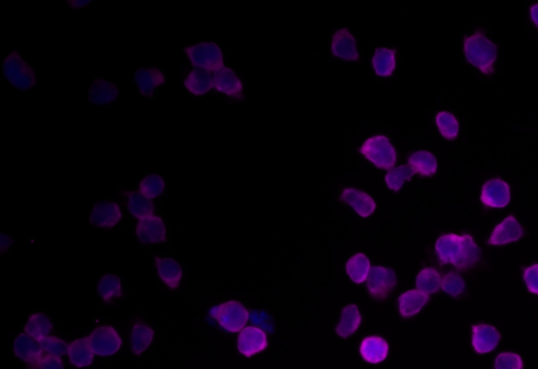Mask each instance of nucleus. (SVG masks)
<instances>
[{
  "label": "nucleus",
  "instance_id": "nucleus-1",
  "mask_svg": "<svg viewBox=\"0 0 538 369\" xmlns=\"http://www.w3.org/2000/svg\"><path fill=\"white\" fill-rule=\"evenodd\" d=\"M435 251L440 264H452L459 270L473 268L482 257V251L473 237L468 234L442 235L436 241Z\"/></svg>",
  "mask_w": 538,
  "mask_h": 369
},
{
  "label": "nucleus",
  "instance_id": "nucleus-2",
  "mask_svg": "<svg viewBox=\"0 0 538 369\" xmlns=\"http://www.w3.org/2000/svg\"><path fill=\"white\" fill-rule=\"evenodd\" d=\"M466 60L486 76L494 73V65L499 58V48L484 34L476 32L464 42Z\"/></svg>",
  "mask_w": 538,
  "mask_h": 369
},
{
  "label": "nucleus",
  "instance_id": "nucleus-3",
  "mask_svg": "<svg viewBox=\"0 0 538 369\" xmlns=\"http://www.w3.org/2000/svg\"><path fill=\"white\" fill-rule=\"evenodd\" d=\"M2 72L11 86L19 92H27L37 83L35 72L16 51L4 59Z\"/></svg>",
  "mask_w": 538,
  "mask_h": 369
},
{
  "label": "nucleus",
  "instance_id": "nucleus-4",
  "mask_svg": "<svg viewBox=\"0 0 538 369\" xmlns=\"http://www.w3.org/2000/svg\"><path fill=\"white\" fill-rule=\"evenodd\" d=\"M361 154L379 169L391 170L398 160L397 150L383 135L368 137L360 148Z\"/></svg>",
  "mask_w": 538,
  "mask_h": 369
},
{
  "label": "nucleus",
  "instance_id": "nucleus-5",
  "mask_svg": "<svg viewBox=\"0 0 538 369\" xmlns=\"http://www.w3.org/2000/svg\"><path fill=\"white\" fill-rule=\"evenodd\" d=\"M211 315L223 330L230 333L241 332L245 328L249 318L247 307L236 300L216 305L211 309Z\"/></svg>",
  "mask_w": 538,
  "mask_h": 369
},
{
  "label": "nucleus",
  "instance_id": "nucleus-6",
  "mask_svg": "<svg viewBox=\"0 0 538 369\" xmlns=\"http://www.w3.org/2000/svg\"><path fill=\"white\" fill-rule=\"evenodd\" d=\"M184 51L192 65L198 69L216 73L224 67L223 52L215 42H200Z\"/></svg>",
  "mask_w": 538,
  "mask_h": 369
},
{
  "label": "nucleus",
  "instance_id": "nucleus-7",
  "mask_svg": "<svg viewBox=\"0 0 538 369\" xmlns=\"http://www.w3.org/2000/svg\"><path fill=\"white\" fill-rule=\"evenodd\" d=\"M86 339L93 353L99 357L115 355L122 347V337L115 328L109 326H99Z\"/></svg>",
  "mask_w": 538,
  "mask_h": 369
},
{
  "label": "nucleus",
  "instance_id": "nucleus-8",
  "mask_svg": "<svg viewBox=\"0 0 538 369\" xmlns=\"http://www.w3.org/2000/svg\"><path fill=\"white\" fill-rule=\"evenodd\" d=\"M395 286H397V275L393 269L383 266L372 268L367 279V288L369 294L374 298H387Z\"/></svg>",
  "mask_w": 538,
  "mask_h": 369
},
{
  "label": "nucleus",
  "instance_id": "nucleus-9",
  "mask_svg": "<svg viewBox=\"0 0 538 369\" xmlns=\"http://www.w3.org/2000/svg\"><path fill=\"white\" fill-rule=\"evenodd\" d=\"M511 201V191L507 182L501 179L488 180L483 184L480 193V201L486 207L501 208L507 207Z\"/></svg>",
  "mask_w": 538,
  "mask_h": 369
},
{
  "label": "nucleus",
  "instance_id": "nucleus-10",
  "mask_svg": "<svg viewBox=\"0 0 538 369\" xmlns=\"http://www.w3.org/2000/svg\"><path fill=\"white\" fill-rule=\"evenodd\" d=\"M268 347V336L255 326L243 328L238 337V349L247 358L265 351Z\"/></svg>",
  "mask_w": 538,
  "mask_h": 369
},
{
  "label": "nucleus",
  "instance_id": "nucleus-11",
  "mask_svg": "<svg viewBox=\"0 0 538 369\" xmlns=\"http://www.w3.org/2000/svg\"><path fill=\"white\" fill-rule=\"evenodd\" d=\"M524 235V229L516 216L509 215L493 229L488 243L490 246H505L520 241Z\"/></svg>",
  "mask_w": 538,
  "mask_h": 369
},
{
  "label": "nucleus",
  "instance_id": "nucleus-12",
  "mask_svg": "<svg viewBox=\"0 0 538 369\" xmlns=\"http://www.w3.org/2000/svg\"><path fill=\"white\" fill-rule=\"evenodd\" d=\"M332 53L336 58L346 61L359 60L360 54L357 41L348 29H340L334 34L332 40Z\"/></svg>",
  "mask_w": 538,
  "mask_h": 369
},
{
  "label": "nucleus",
  "instance_id": "nucleus-13",
  "mask_svg": "<svg viewBox=\"0 0 538 369\" xmlns=\"http://www.w3.org/2000/svg\"><path fill=\"white\" fill-rule=\"evenodd\" d=\"M136 234L144 243H159L166 241V228L162 218L158 215L140 220L136 227Z\"/></svg>",
  "mask_w": 538,
  "mask_h": 369
},
{
  "label": "nucleus",
  "instance_id": "nucleus-14",
  "mask_svg": "<svg viewBox=\"0 0 538 369\" xmlns=\"http://www.w3.org/2000/svg\"><path fill=\"white\" fill-rule=\"evenodd\" d=\"M90 218L91 222L99 228H114L122 220V212L115 201H100L93 208Z\"/></svg>",
  "mask_w": 538,
  "mask_h": 369
},
{
  "label": "nucleus",
  "instance_id": "nucleus-15",
  "mask_svg": "<svg viewBox=\"0 0 538 369\" xmlns=\"http://www.w3.org/2000/svg\"><path fill=\"white\" fill-rule=\"evenodd\" d=\"M501 340L499 330L488 324L472 326V347L476 353L484 355L497 349Z\"/></svg>",
  "mask_w": 538,
  "mask_h": 369
},
{
  "label": "nucleus",
  "instance_id": "nucleus-16",
  "mask_svg": "<svg viewBox=\"0 0 538 369\" xmlns=\"http://www.w3.org/2000/svg\"><path fill=\"white\" fill-rule=\"evenodd\" d=\"M341 199L350 206L361 217H369L376 210V201L368 193L357 188H345L341 194Z\"/></svg>",
  "mask_w": 538,
  "mask_h": 369
},
{
  "label": "nucleus",
  "instance_id": "nucleus-17",
  "mask_svg": "<svg viewBox=\"0 0 538 369\" xmlns=\"http://www.w3.org/2000/svg\"><path fill=\"white\" fill-rule=\"evenodd\" d=\"M214 88L218 92L240 99L243 95V83L234 69L230 67H222L219 71L213 74Z\"/></svg>",
  "mask_w": 538,
  "mask_h": 369
},
{
  "label": "nucleus",
  "instance_id": "nucleus-18",
  "mask_svg": "<svg viewBox=\"0 0 538 369\" xmlns=\"http://www.w3.org/2000/svg\"><path fill=\"white\" fill-rule=\"evenodd\" d=\"M88 101L96 106H105L117 101L119 98V88L109 80L98 79L93 81L88 90Z\"/></svg>",
  "mask_w": 538,
  "mask_h": 369
},
{
  "label": "nucleus",
  "instance_id": "nucleus-19",
  "mask_svg": "<svg viewBox=\"0 0 538 369\" xmlns=\"http://www.w3.org/2000/svg\"><path fill=\"white\" fill-rule=\"evenodd\" d=\"M362 358L370 364L382 363L389 353V345L384 338L378 336L366 337L360 347Z\"/></svg>",
  "mask_w": 538,
  "mask_h": 369
},
{
  "label": "nucleus",
  "instance_id": "nucleus-20",
  "mask_svg": "<svg viewBox=\"0 0 538 369\" xmlns=\"http://www.w3.org/2000/svg\"><path fill=\"white\" fill-rule=\"evenodd\" d=\"M13 349L16 357L29 365L35 364L44 356L39 342L27 334H20L15 339Z\"/></svg>",
  "mask_w": 538,
  "mask_h": 369
},
{
  "label": "nucleus",
  "instance_id": "nucleus-21",
  "mask_svg": "<svg viewBox=\"0 0 538 369\" xmlns=\"http://www.w3.org/2000/svg\"><path fill=\"white\" fill-rule=\"evenodd\" d=\"M135 81L141 95L150 97L165 83V75L156 67L140 69L135 73Z\"/></svg>",
  "mask_w": 538,
  "mask_h": 369
},
{
  "label": "nucleus",
  "instance_id": "nucleus-22",
  "mask_svg": "<svg viewBox=\"0 0 538 369\" xmlns=\"http://www.w3.org/2000/svg\"><path fill=\"white\" fill-rule=\"evenodd\" d=\"M408 166L421 177H433L438 173V159L428 150H419L409 156Z\"/></svg>",
  "mask_w": 538,
  "mask_h": 369
},
{
  "label": "nucleus",
  "instance_id": "nucleus-23",
  "mask_svg": "<svg viewBox=\"0 0 538 369\" xmlns=\"http://www.w3.org/2000/svg\"><path fill=\"white\" fill-rule=\"evenodd\" d=\"M156 270L158 276L167 288L176 290L182 279V268L177 260L171 257L156 258Z\"/></svg>",
  "mask_w": 538,
  "mask_h": 369
},
{
  "label": "nucleus",
  "instance_id": "nucleus-24",
  "mask_svg": "<svg viewBox=\"0 0 538 369\" xmlns=\"http://www.w3.org/2000/svg\"><path fill=\"white\" fill-rule=\"evenodd\" d=\"M428 300H429V295L421 290H407L399 298L400 314L404 318L413 317L427 304Z\"/></svg>",
  "mask_w": 538,
  "mask_h": 369
},
{
  "label": "nucleus",
  "instance_id": "nucleus-25",
  "mask_svg": "<svg viewBox=\"0 0 538 369\" xmlns=\"http://www.w3.org/2000/svg\"><path fill=\"white\" fill-rule=\"evenodd\" d=\"M362 316L359 307L348 304L343 309L341 320L336 326V332L341 338L346 339L353 336L361 326Z\"/></svg>",
  "mask_w": 538,
  "mask_h": 369
},
{
  "label": "nucleus",
  "instance_id": "nucleus-26",
  "mask_svg": "<svg viewBox=\"0 0 538 369\" xmlns=\"http://www.w3.org/2000/svg\"><path fill=\"white\" fill-rule=\"evenodd\" d=\"M184 86L192 95H206L214 88L213 75L204 69H192L184 80Z\"/></svg>",
  "mask_w": 538,
  "mask_h": 369
},
{
  "label": "nucleus",
  "instance_id": "nucleus-27",
  "mask_svg": "<svg viewBox=\"0 0 538 369\" xmlns=\"http://www.w3.org/2000/svg\"><path fill=\"white\" fill-rule=\"evenodd\" d=\"M397 52L395 50L387 48H378L372 58V67L374 73L381 78L393 76L397 67Z\"/></svg>",
  "mask_w": 538,
  "mask_h": 369
},
{
  "label": "nucleus",
  "instance_id": "nucleus-28",
  "mask_svg": "<svg viewBox=\"0 0 538 369\" xmlns=\"http://www.w3.org/2000/svg\"><path fill=\"white\" fill-rule=\"evenodd\" d=\"M94 355L88 339L81 338L73 341L70 344L67 356L72 365L78 368H88L94 361Z\"/></svg>",
  "mask_w": 538,
  "mask_h": 369
},
{
  "label": "nucleus",
  "instance_id": "nucleus-29",
  "mask_svg": "<svg viewBox=\"0 0 538 369\" xmlns=\"http://www.w3.org/2000/svg\"><path fill=\"white\" fill-rule=\"evenodd\" d=\"M154 330L147 324L136 323L131 330V349L135 355H141L152 344L154 340Z\"/></svg>",
  "mask_w": 538,
  "mask_h": 369
},
{
  "label": "nucleus",
  "instance_id": "nucleus-30",
  "mask_svg": "<svg viewBox=\"0 0 538 369\" xmlns=\"http://www.w3.org/2000/svg\"><path fill=\"white\" fill-rule=\"evenodd\" d=\"M372 266L369 258L365 254L357 253L349 258L346 264V272L349 278L355 283L365 282L369 276Z\"/></svg>",
  "mask_w": 538,
  "mask_h": 369
},
{
  "label": "nucleus",
  "instance_id": "nucleus-31",
  "mask_svg": "<svg viewBox=\"0 0 538 369\" xmlns=\"http://www.w3.org/2000/svg\"><path fill=\"white\" fill-rule=\"evenodd\" d=\"M53 328V323L48 316L42 313L34 314L25 324V334L39 342L48 336Z\"/></svg>",
  "mask_w": 538,
  "mask_h": 369
},
{
  "label": "nucleus",
  "instance_id": "nucleus-32",
  "mask_svg": "<svg viewBox=\"0 0 538 369\" xmlns=\"http://www.w3.org/2000/svg\"><path fill=\"white\" fill-rule=\"evenodd\" d=\"M128 209L134 217L140 220L152 216L155 208L152 199L141 192H131L129 193Z\"/></svg>",
  "mask_w": 538,
  "mask_h": 369
},
{
  "label": "nucleus",
  "instance_id": "nucleus-33",
  "mask_svg": "<svg viewBox=\"0 0 538 369\" xmlns=\"http://www.w3.org/2000/svg\"><path fill=\"white\" fill-rule=\"evenodd\" d=\"M436 127L444 139L454 141L459 133V123L457 116L449 112H440L435 116Z\"/></svg>",
  "mask_w": 538,
  "mask_h": 369
},
{
  "label": "nucleus",
  "instance_id": "nucleus-34",
  "mask_svg": "<svg viewBox=\"0 0 538 369\" xmlns=\"http://www.w3.org/2000/svg\"><path fill=\"white\" fill-rule=\"evenodd\" d=\"M99 296L105 302H111L114 299L122 296V286L119 277L113 274H107L101 277L97 286Z\"/></svg>",
  "mask_w": 538,
  "mask_h": 369
},
{
  "label": "nucleus",
  "instance_id": "nucleus-35",
  "mask_svg": "<svg viewBox=\"0 0 538 369\" xmlns=\"http://www.w3.org/2000/svg\"><path fill=\"white\" fill-rule=\"evenodd\" d=\"M417 290L425 294H434L442 286V278L434 268H426L421 270L415 280Z\"/></svg>",
  "mask_w": 538,
  "mask_h": 369
},
{
  "label": "nucleus",
  "instance_id": "nucleus-36",
  "mask_svg": "<svg viewBox=\"0 0 538 369\" xmlns=\"http://www.w3.org/2000/svg\"><path fill=\"white\" fill-rule=\"evenodd\" d=\"M414 175L415 173L408 165H401V166L393 167V169L388 170L386 177H385V182L391 190L398 192V191L401 190L405 182L411 180V177Z\"/></svg>",
  "mask_w": 538,
  "mask_h": 369
},
{
  "label": "nucleus",
  "instance_id": "nucleus-37",
  "mask_svg": "<svg viewBox=\"0 0 538 369\" xmlns=\"http://www.w3.org/2000/svg\"><path fill=\"white\" fill-rule=\"evenodd\" d=\"M140 192L150 199H157L165 190V182L159 175H150L140 182Z\"/></svg>",
  "mask_w": 538,
  "mask_h": 369
},
{
  "label": "nucleus",
  "instance_id": "nucleus-38",
  "mask_svg": "<svg viewBox=\"0 0 538 369\" xmlns=\"http://www.w3.org/2000/svg\"><path fill=\"white\" fill-rule=\"evenodd\" d=\"M465 286V281L459 273L449 272L442 278L440 288L449 296L459 297L463 294Z\"/></svg>",
  "mask_w": 538,
  "mask_h": 369
},
{
  "label": "nucleus",
  "instance_id": "nucleus-39",
  "mask_svg": "<svg viewBox=\"0 0 538 369\" xmlns=\"http://www.w3.org/2000/svg\"><path fill=\"white\" fill-rule=\"evenodd\" d=\"M39 344L44 353L48 354V355L56 356V357H63L65 354H67L70 347L63 339L50 336L40 340Z\"/></svg>",
  "mask_w": 538,
  "mask_h": 369
},
{
  "label": "nucleus",
  "instance_id": "nucleus-40",
  "mask_svg": "<svg viewBox=\"0 0 538 369\" xmlns=\"http://www.w3.org/2000/svg\"><path fill=\"white\" fill-rule=\"evenodd\" d=\"M495 369H524V361L518 354L501 353L494 362Z\"/></svg>",
  "mask_w": 538,
  "mask_h": 369
},
{
  "label": "nucleus",
  "instance_id": "nucleus-41",
  "mask_svg": "<svg viewBox=\"0 0 538 369\" xmlns=\"http://www.w3.org/2000/svg\"><path fill=\"white\" fill-rule=\"evenodd\" d=\"M34 369H65L60 357L52 355H44L35 364L31 365Z\"/></svg>",
  "mask_w": 538,
  "mask_h": 369
},
{
  "label": "nucleus",
  "instance_id": "nucleus-42",
  "mask_svg": "<svg viewBox=\"0 0 538 369\" xmlns=\"http://www.w3.org/2000/svg\"><path fill=\"white\" fill-rule=\"evenodd\" d=\"M524 280L529 292L538 295V264H532L525 270Z\"/></svg>",
  "mask_w": 538,
  "mask_h": 369
},
{
  "label": "nucleus",
  "instance_id": "nucleus-43",
  "mask_svg": "<svg viewBox=\"0 0 538 369\" xmlns=\"http://www.w3.org/2000/svg\"><path fill=\"white\" fill-rule=\"evenodd\" d=\"M530 18L532 22L534 23L535 27L538 29V4L530 8Z\"/></svg>",
  "mask_w": 538,
  "mask_h": 369
},
{
  "label": "nucleus",
  "instance_id": "nucleus-44",
  "mask_svg": "<svg viewBox=\"0 0 538 369\" xmlns=\"http://www.w3.org/2000/svg\"><path fill=\"white\" fill-rule=\"evenodd\" d=\"M91 4H92V2L86 1V0H84V1H78V0H76V1L67 2V4H69V6H73L74 8H82Z\"/></svg>",
  "mask_w": 538,
  "mask_h": 369
}]
</instances>
